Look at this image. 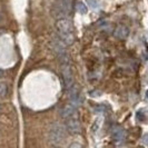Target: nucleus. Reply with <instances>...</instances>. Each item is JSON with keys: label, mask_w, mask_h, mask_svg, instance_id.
<instances>
[{"label": "nucleus", "mask_w": 148, "mask_h": 148, "mask_svg": "<svg viewBox=\"0 0 148 148\" xmlns=\"http://www.w3.org/2000/svg\"><path fill=\"white\" fill-rule=\"evenodd\" d=\"M146 98H147V100H148V90H147V92H146Z\"/></svg>", "instance_id": "obj_19"}, {"label": "nucleus", "mask_w": 148, "mask_h": 148, "mask_svg": "<svg viewBox=\"0 0 148 148\" xmlns=\"http://www.w3.org/2000/svg\"><path fill=\"white\" fill-rule=\"evenodd\" d=\"M67 129L64 125H61L59 123H55L52 124L49 132H48V139L52 145H60L62 141L66 139Z\"/></svg>", "instance_id": "obj_2"}, {"label": "nucleus", "mask_w": 148, "mask_h": 148, "mask_svg": "<svg viewBox=\"0 0 148 148\" xmlns=\"http://www.w3.org/2000/svg\"><path fill=\"white\" fill-rule=\"evenodd\" d=\"M61 75L64 78L65 86L69 89L74 85V76H73V70H71V66L69 61L61 64Z\"/></svg>", "instance_id": "obj_4"}, {"label": "nucleus", "mask_w": 148, "mask_h": 148, "mask_svg": "<svg viewBox=\"0 0 148 148\" xmlns=\"http://www.w3.org/2000/svg\"><path fill=\"white\" fill-rule=\"evenodd\" d=\"M1 109H2V106H1V104H0V111H1Z\"/></svg>", "instance_id": "obj_20"}, {"label": "nucleus", "mask_w": 148, "mask_h": 148, "mask_svg": "<svg viewBox=\"0 0 148 148\" xmlns=\"http://www.w3.org/2000/svg\"><path fill=\"white\" fill-rule=\"evenodd\" d=\"M125 130L124 129H121V128H119V127H117V128H115V130H114V133H112V137H114V139L115 140H123L124 138H125Z\"/></svg>", "instance_id": "obj_9"}, {"label": "nucleus", "mask_w": 148, "mask_h": 148, "mask_svg": "<svg viewBox=\"0 0 148 148\" xmlns=\"http://www.w3.org/2000/svg\"><path fill=\"white\" fill-rule=\"evenodd\" d=\"M89 95H90V97H92V98H97V97H100L101 95H103V91L95 89V90L89 91Z\"/></svg>", "instance_id": "obj_15"}, {"label": "nucleus", "mask_w": 148, "mask_h": 148, "mask_svg": "<svg viewBox=\"0 0 148 148\" xmlns=\"http://www.w3.org/2000/svg\"><path fill=\"white\" fill-rule=\"evenodd\" d=\"M101 124H103V117H97L95 119V121H94V124H92V132L94 133H97L99 129H100V127H101Z\"/></svg>", "instance_id": "obj_11"}, {"label": "nucleus", "mask_w": 148, "mask_h": 148, "mask_svg": "<svg viewBox=\"0 0 148 148\" xmlns=\"http://www.w3.org/2000/svg\"><path fill=\"white\" fill-rule=\"evenodd\" d=\"M77 114V107L74 104L66 105L61 110H60V116L64 119H68L73 116H76Z\"/></svg>", "instance_id": "obj_8"}, {"label": "nucleus", "mask_w": 148, "mask_h": 148, "mask_svg": "<svg viewBox=\"0 0 148 148\" xmlns=\"http://www.w3.org/2000/svg\"><path fill=\"white\" fill-rule=\"evenodd\" d=\"M1 77H3V70L2 69H0V78Z\"/></svg>", "instance_id": "obj_18"}, {"label": "nucleus", "mask_w": 148, "mask_h": 148, "mask_svg": "<svg viewBox=\"0 0 148 148\" xmlns=\"http://www.w3.org/2000/svg\"><path fill=\"white\" fill-rule=\"evenodd\" d=\"M66 129L74 135L82 133V124L77 116H73L70 118L66 119Z\"/></svg>", "instance_id": "obj_5"}, {"label": "nucleus", "mask_w": 148, "mask_h": 148, "mask_svg": "<svg viewBox=\"0 0 148 148\" xmlns=\"http://www.w3.org/2000/svg\"><path fill=\"white\" fill-rule=\"evenodd\" d=\"M69 98H70L71 104H74L75 106L82 104V94H80V89H79L78 85H73L69 88Z\"/></svg>", "instance_id": "obj_6"}, {"label": "nucleus", "mask_w": 148, "mask_h": 148, "mask_svg": "<svg viewBox=\"0 0 148 148\" xmlns=\"http://www.w3.org/2000/svg\"><path fill=\"white\" fill-rule=\"evenodd\" d=\"M136 118L138 121H141V123H144V121H146L148 119V111L146 109H141L137 112V115H136Z\"/></svg>", "instance_id": "obj_10"}, {"label": "nucleus", "mask_w": 148, "mask_h": 148, "mask_svg": "<svg viewBox=\"0 0 148 148\" xmlns=\"http://www.w3.org/2000/svg\"><path fill=\"white\" fill-rule=\"evenodd\" d=\"M73 10V0H56L52 5V14L55 17L64 19Z\"/></svg>", "instance_id": "obj_3"}, {"label": "nucleus", "mask_w": 148, "mask_h": 148, "mask_svg": "<svg viewBox=\"0 0 148 148\" xmlns=\"http://www.w3.org/2000/svg\"><path fill=\"white\" fill-rule=\"evenodd\" d=\"M56 29L58 32L59 38L67 45H73L75 42V34L73 23L69 19H58L56 22Z\"/></svg>", "instance_id": "obj_1"}, {"label": "nucleus", "mask_w": 148, "mask_h": 148, "mask_svg": "<svg viewBox=\"0 0 148 148\" xmlns=\"http://www.w3.org/2000/svg\"><path fill=\"white\" fill-rule=\"evenodd\" d=\"M69 148H82V144H79V143H73L70 146H69Z\"/></svg>", "instance_id": "obj_17"}, {"label": "nucleus", "mask_w": 148, "mask_h": 148, "mask_svg": "<svg viewBox=\"0 0 148 148\" xmlns=\"http://www.w3.org/2000/svg\"><path fill=\"white\" fill-rule=\"evenodd\" d=\"M141 143H143V145L148 146V134H145V135L141 137Z\"/></svg>", "instance_id": "obj_16"}, {"label": "nucleus", "mask_w": 148, "mask_h": 148, "mask_svg": "<svg viewBox=\"0 0 148 148\" xmlns=\"http://www.w3.org/2000/svg\"><path fill=\"white\" fill-rule=\"evenodd\" d=\"M129 34H130V30L125 25H119V26H117L115 31H114V36L116 38H118V39H120V40L127 39V38L129 37Z\"/></svg>", "instance_id": "obj_7"}, {"label": "nucleus", "mask_w": 148, "mask_h": 148, "mask_svg": "<svg viewBox=\"0 0 148 148\" xmlns=\"http://www.w3.org/2000/svg\"><path fill=\"white\" fill-rule=\"evenodd\" d=\"M8 86L5 82H0V97H5L7 94Z\"/></svg>", "instance_id": "obj_14"}, {"label": "nucleus", "mask_w": 148, "mask_h": 148, "mask_svg": "<svg viewBox=\"0 0 148 148\" xmlns=\"http://www.w3.org/2000/svg\"><path fill=\"white\" fill-rule=\"evenodd\" d=\"M88 6L92 9H98L100 6V0H86Z\"/></svg>", "instance_id": "obj_13"}, {"label": "nucleus", "mask_w": 148, "mask_h": 148, "mask_svg": "<svg viewBox=\"0 0 148 148\" xmlns=\"http://www.w3.org/2000/svg\"><path fill=\"white\" fill-rule=\"evenodd\" d=\"M76 9H77V12H79V14H82V15H85V14L87 12V7H86L82 2H77Z\"/></svg>", "instance_id": "obj_12"}]
</instances>
